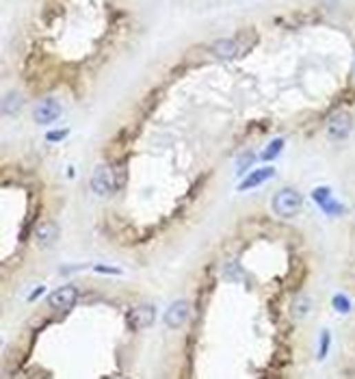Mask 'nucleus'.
Wrapping results in <instances>:
<instances>
[{
  "mask_svg": "<svg viewBox=\"0 0 355 379\" xmlns=\"http://www.w3.org/2000/svg\"><path fill=\"white\" fill-rule=\"evenodd\" d=\"M123 182H126V173H123L121 169H115L113 165L96 167V171L91 173V180H89L91 191L100 197L113 195L115 191H119V188L123 186Z\"/></svg>",
  "mask_w": 355,
  "mask_h": 379,
  "instance_id": "f257e3e1",
  "label": "nucleus"
},
{
  "mask_svg": "<svg viewBox=\"0 0 355 379\" xmlns=\"http://www.w3.org/2000/svg\"><path fill=\"white\" fill-rule=\"evenodd\" d=\"M271 208L277 217L292 219L303 211V197L297 188H280L271 200Z\"/></svg>",
  "mask_w": 355,
  "mask_h": 379,
  "instance_id": "f03ea898",
  "label": "nucleus"
},
{
  "mask_svg": "<svg viewBox=\"0 0 355 379\" xmlns=\"http://www.w3.org/2000/svg\"><path fill=\"white\" fill-rule=\"evenodd\" d=\"M76 299H79V289L72 286V284H65V286H59L48 295V306L57 312H68L74 308Z\"/></svg>",
  "mask_w": 355,
  "mask_h": 379,
  "instance_id": "7ed1b4c3",
  "label": "nucleus"
},
{
  "mask_svg": "<svg viewBox=\"0 0 355 379\" xmlns=\"http://www.w3.org/2000/svg\"><path fill=\"white\" fill-rule=\"evenodd\" d=\"M312 197H314V202L318 204L321 211L325 213V215L338 217V215L345 213V206L334 197V191H332L329 186H316L314 191H312Z\"/></svg>",
  "mask_w": 355,
  "mask_h": 379,
  "instance_id": "20e7f679",
  "label": "nucleus"
},
{
  "mask_svg": "<svg viewBox=\"0 0 355 379\" xmlns=\"http://www.w3.org/2000/svg\"><path fill=\"white\" fill-rule=\"evenodd\" d=\"M154 319H156V308H154V304H139L128 312V327L132 331L145 329L148 325L154 323Z\"/></svg>",
  "mask_w": 355,
  "mask_h": 379,
  "instance_id": "39448f33",
  "label": "nucleus"
},
{
  "mask_svg": "<svg viewBox=\"0 0 355 379\" xmlns=\"http://www.w3.org/2000/svg\"><path fill=\"white\" fill-rule=\"evenodd\" d=\"M351 130H353V117L345 113V110L332 115L327 122V137L334 141H345L351 135Z\"/></svg>",
  "mask_w": 355,
  "mask_h": 379,
  "instance_id": "423d86ee",
  "label": "nucleus"
},
{
  "mask_svg": "<svg viewBox=\"0 0 355 379\" xmlns=\"http://www.w3.org/2000/svg\"><path fill=\"white\" fill-rule=\"evenodd\" d=\"M61 113H63V108H61V104L54 98H43L33 108V119L43 126V124L57 122L61 117Z\"/></svg>",
  "mask_w": 355,
  "mask_h": 379,
  "instance_id": "0eeeda50",
  "label": "nucleus"
},
{
  "mask_svg": "<svg viewBox=\"0 0 355 379\" xmlns=\"http://www.w3.org/2000/svg\"><path fill=\"white\" fill-rule=\"evenodd\" d=\"M189 314H191V306L187 299H178V302H174L172 306L167 308L165 312V325L169 329H178L182 327L184 323L189 321Z\"/></svg>",
  "mask_w": 355,
  "mask_h": 379,
  "instance_id": "6e6552de",
  "label": "nucleus"
},
{
  "mask_svg": "<svg viewBox=\"0 0 355 379\" xmlns=\"http://www.w3.org/2000/svg\"><path fill=\"white\" fill-rule=\"evenodd\" d=\"M275 176V169L273 167H260L254 169L252 173H245V178L239 184V191H250V188H256L260 184H265L267 180H271Z\"/></svg>",
  "mask_w": 355,
  "mask_h": 379,
  "instance_id": "1a4fd4ad",
  "label": "nucleus"
},
{
  "mask_svg": "<svg viewBox=\"0 0 355 379\" xmlns=\"http://www.w3.org/2000/svg\"><path fill=\"white\" fill-rule=\"evenodd\" d=\"M59 239V226L54 221H41L35 228V241L39 247H52Z\"/></svg>",
  "mask_w": 355,
  "mask_h": 379,
  "instance_id": "9d476101",
  "label": "nucleus"
},
{
  "mask_svg": "<svg viewBox=\"0 0 355 379\" xmlns=\"http://www.w3.org/2000/svg\"><path fill=\"white\" fill-rule=\"evenodd\" d=\"M243 52V46L239 39H219L217 43H212V55L217 59H234Z\"/></svg>",
  "mask_w": 355,
  "mask_h": 379,
  "instance_id": "9b49d317",
  "label": "nucleus"
},
{
  "mask_svg": "<svg viewBox=\"0 0 355 379\" xmlns=\"http://www.w3.org/2000/svg\"><path fill=\"white\" fill-rule=\"evenodd\" d=\"M290 312H292V317H295L297 321H301V319H305L307 314L312 312V299L307 297V295H299L295 302H292V308H290Z\"/></svg>",
  "mask_w": 355,
  "mask_h": 379,
  "instance_id": "f8f14e48",
  "label": "nucleus"
},
{
  "mask_svg": "<svg viewBox=\"0 0 355 379\" xmlns=\"http://www.w3.org/2000/svg\"><path fill=\"white\" fill-rule=\"evenodd\" d=\"M284 146H286V141L282 139V137H277V139H273L271 144L262 150V154H260V159L262 161H273V159H277V156L282 154V150H284Z\"/></svg>",
  "mask_w": 355,
  "mask_h": 379,
  "instance_id": "ddd939ff",
  "label": "nucleus"
},
{
  "mask_svg": "<svg viewBox=\"0 0 355 379\" xmlns=\"http://www.w3.org/2000/svg\"><path fill=\"white\" fill-rule=\"evenodd\" d=\"M22 106V98H20V93H15L11 91L9 96H5V102H3V113L5 115H15L20 110Z\"/></svg>",
  "mask_w": 355,
  "mask_h": 379,
  "instance_id": "4468645a",
  "label": "nucleus"
},
{
  "mask_svg": "<svg viewBox=\"0 0 355 379\" xmlns=\"http://www.w3.org/2000/svg\"><path fill=\"white\" fill-rule=\"evenodd\" d=\"M332 308L336 312H341V314H349L353 310V302H351V299L345 293H336L332 297Z\"/></svg>",
  "mask_w": 355,
  "mask_h": 379,
  "instance_id": "2eb2a0df",
  "label": "nucleus"
},
{
  "mask_svg": "<svg viewBox=\"0 0 355 379\" xmlns=\"http://www.w3.org/2000/svg\"><path fill=\"white\" fill-rule=\"evenodd\" d=\"M254 161H256V154H254V152H245V154H241V156H239V161H236V171L243 176V173H247V171L252 169Z\"/></svg>",
  "mask_w": 355,
  "mask_h": 379,
  "instance_id": "dca6fc26",
  "label": "nucleus"
},
{
  "mask_svg": "<svg viewBox=\"0 0 355 379\" xmlns=\"http://www.w3.org/2000/svg\"><path fill=\"white\" fill-rule=\"evenodd\" d=\"M329 344H332V334H329V329H323V331H321V340H318V353H316L318 360H325V358H327Z\"/></svg>",
  "mask_w": 355,
  "mask_h": 379,
  "instance_id": "f3484780",
  "label": "nucleus"
},
{
  "mask_svg": "<svg viewBox=\"0 0 355 379\" xmlns=\"http://www.w3.org/2000/svg\"><path fill=\"white\" fill-rule=\"evenodd\" d=\"M65 137H68V130H54V133L45 135V139H48V141H61V139H65Z\"/></svg>",
  "mask_w": 355,
  "mask_h": 379,
  "instance_id": "a211bd4d",
  "label": "nucleus"
},
{
  "mask_svg": "<svg viewBox=\"0 0 355 379\" xmlns=\"http://www.w3.org/2000/svg\"><path fill=\"white\" fill-rule=\"evenodd\" d=\"M96 271H100V273H121L119 269H113V266H96Z\"/></svg>",
  "mask_w": 355,
  "mask_h": 379,
  "instance_id": "6ab92c4d",
  "label": "nucleus"
}]
</instances>
